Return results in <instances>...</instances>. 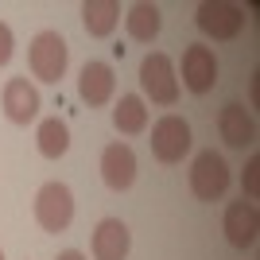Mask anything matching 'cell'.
Masks as SVG:
<instances>
[{"label": "cell", "mask_w": 260, "mask_h": 260, "mask_svg": "<svg viewBox=\"0 0 260 260\" xmlns=\"http://www.w3.org/2000/svg\"><path fill=\"white\" fill-rule=\"evenodd\" d=\"M66 66H70V47L58 31H39L27 43V70H31L39 82L47 86H58L66 78Z\"/></svg>", "instance_id": "cell-1"}, {"label": "cell", "mask_w": 260, "mask_h": 260, "mask_svg": "<svg viewBox=\"0 0 260 260\" xmlns=\"http://www.w3.org/2000/svg\"><path fill=\"white\" fill-rule=\"evenodd\" d=\"M190 194L198 198V202H221L229 190V183H233V171H229V163L221 152H214V148H206V152H198L194 163H190Z\"/></svg>", "instance_id": "cell-2"}, {"label": "cell", "mask_w": 260, "mask_h": 260, "mask_svg": "<svg viewBox=\"0 0 260 260\" xmlns=\"http://www.w3.org/2000/svg\"><path fill=\"white\" fill-rule=\"evenodd\" d=\"M140 89L152 105H175L179 101V70L175 58L163 51H148L140 58Z\"/></svg>", "instance_id": "cell-3"}, {"label": "cell", "mask_w": 260, "mask_h": 260, "mask_svg": "<svg viewBox=\"0 0 260 260\" xmlns=\"http://www.w3.org/2000/svg\"><path fill=\"white\" fill-rule=\"evenodd\" d=\"M194 23L214 43H233L245 31V8H237L233 0H202L194 12Z\"/></svg>", "instance_id": "cell-4"}, {"label": "cell", "mask_w": 260, "mask_h": 260, "mask_svg": "<svg viewBox=\"0 0 260 260\" xmlns=\"http://www.w3.org/2000/svg\"><path fill=\"white\" fill-rule=\"evenodd\" d=\"M35 221L43 233H66L74 225V190L66 183H43L35 194Z\"/></svg>", "instance_id": "cell-5"}, {"label": "cell", "mask_w": 260, "mask_h": 260, "mask_svg": "<svg viewBox=\"0 0 260 260\" xmlns=\"http://www.w3.org/2000/svg\"><path fill=\"white\" fill-rule=\"evenodd\" d=\"M152 155L159 163H183V155L190 152L194 144V132H190V120L179 117V113H167L152 124Z\"/></svg>", "instance_id": "cell-6"}, {"label": "cell", "mask_w": 260, "mask_h": 260, "mask_svg": "<svg viewBox=\"0 0 260 260\" xmlns=\"http://www.w3.org/2000/svg\"><path fill=\"white\" fill-rule=\"evenodd\" d=\"M217 74H221V66H217V54L214 47L206 43H190L183 51V86L198 98H206L210 89L217 86Z\"/></svg>", "instance_id": "cell-7"}, {"label": "cell", "mask_w": 260, "mask_h": 260, "mask_svg": "<svg viewBox=\"0 0 260 260\" xmlns=\"http://www.w3.org/2000/svg\"><path fill=\"white\" fill-rule=\"evenodd\" d=\"M221 233H225V241L233 245V249H252L256 237H260V210H256V202H245V198L229 202L225 217H221Z\"/></svg>", "instance_id": "cell-8"}, {"label": "cell", "mask_w": 260, "mask_h": 260, "mask_svg": "<svg viewBox=\"0 0 260 260\" xmlns=\"http://www.w3.org/2000/svg\"><path fill=\"white\" fill-rule=\"evenodd\" d=\"M0 109H4V117H8L12 124H31V120L39 117L43 101H39V89H35L27 78H8L4 89H0Z\"/></svg>", "instance_id": "cell-9"}, {"label": "cell", "mask_w": 260, "mask_h": 260, "mask_svg": "<svg viewBox=\"0 0 260 260\" xmlns=\"http://www.w3.org/2000/svg\"><path fill=\"white\" fill-rule=\"evenodd\" d=\"M117 93V74H113V66L101 62V58H89L82 70H78V98L86 101L89 109H101L113 101Z\"/></svg>", "instance_id": "cell-10"}, {"label": "cell", "mask_w": 260, "mask_h": 260, "mask_svg": "<svg viewBox=\"0 0 260 260\" xmlns=\"http://www.w3.org/2000/svg\"><path fill=\"white\" fill-rule=\"evenodd\" d=\"M136 171H140V163H136V152H132L128 144L113 140L101 152V179H105L109 190H128L132 183H136Z\"/></svg>", "instance_id": "cell-11"}, {"label": "cell", "mask_w": 260, "mask_h": 260, "mask_svg": "<svg viewBox=\"0 0 260 260\" xmlns=\"http://www.w3.org/2000/svg\"><path fill=\"white\" fill-rule=\"evenodd\" d=\"M128 249H132V233L120 217H101L93 237H89V252L93 260H128Z\"/></svg>", "instance_id": "cell-12"}, {"label": "cell", "mask_w": 260, "mask_h": 260, "mask_svg": "<svg viewBox=\"0 0 260 260\" xmlns=\"http://www.w3.org/2000/svg\"><path fill=\"white\" fill-rule=\"evenodd\" d=\"M217 132H221V140L229 144V148H252L256 144V120H252V113L241 101H229V105H221V113H217Z\"/></svg>", "instance_id": "cell-13"}, {"label": "cell", "mask_w": 260, "mask_h": 260, "mask_svg": "<svg viewBox=\"0 0 260 260\" xmlns=\"http://www.w3.org/2000/svg\"><path fill=\"white\" fill-rule=\"evenodd\" d=\"M113 128L120 136H140L148 132V105L140 93H120V101L113 105Z\"/></svg>", "instance_id": "cell-14"}, {"label": "cell", "mask_w": 260, "mask_h": 260, "mask_svg": "<svg viewBox=\"0 0 260 260\" xmlns=\"http://www.w3.org/2000/svg\"><path fill=\"white\" fill-rule=\"evenodd\" d=\"M124 27H128V35L136 43H155V35H159V27H163L159 4H148V0L132 4V8L124 12Z\"/></svg>", "instance_id": "cell-15"}, {"label": "cell", "mask_w": 260, "mask_h": 260, "mask_svg": "<svg viewBox=\"0 0 260 260\" xmlns=\"http://www.w3.org/2000/svg\"><path fill=\"white\" fill-rule=\"evenodd\" d=\"M82 23L93 39H109L120 23V4L117 0H86L82 4Z\"/></svg>", "instance_id": "cell-16"}, {"label": "cell", "mask_w": 260, "mask_h": 260, "mask_svg": "<svg viewBox=\"0 0 260 260\" xmlns=\"http://www.w3.org/2000/svg\"><path fill=\"white\" fill-rule=\"evenodd\" d=\"M35 148L43 159H62L70 152V128H66V120L58 117H47L39 120V128H35Z\"/></svg>", "instance_id": "cell-17"}, {"label": "cell", "mask_w": 260, "mask_h": 260, "mask_svg": "<svg viewBox=\"0 0 260 260\" xmlns=\"http://www.w3.org/2000/svg\"><path fill=\"white\" fill-rule=\"evenodd\" d=\"M241 186H245L249 202H256V198H260V155H252V159L245 163V171H241Z\"/></svg>", "instance_id": "cell-18"}, {"label": "cell", "mask_w": 260, "mask_h": 260, "mask_svg": "<svg viewBox=\"0 0 260 260\" xmlns=\"http://www.w3.org/2000/svg\"><path fill=\"white\" fill-rule=\"evenodd\" d=\"M12 54H16V35H12V27L4 20H0V66L12 62Z\"/></svg>", "instance_id": "cell-19"}, {"label": "cell", "mask_w": 260, "mask_h": 260, "mask_svg": "<svg viewBox=\"0 0 260 260\" xmlns=\"http://www.w3.org/2000/svg\"><path fill=\"white\" fill-rule=\"evenodd\" d=\"M58 260H89L86 252H78V249H66V252H58Z\"/></svg>", "instance_id": "cell-20"}, {"label": "cell", "mask_w": 260, "mask_h": 260, "mask_svg": "<svg viewBox=\"0 0 260 260\" xmlns=\"http://www.w3.org/2000/svg\"><path fill=\"white\" fill-rule=\"evenodd\" d=\"M0 260H4V252H0Z\"/></svg>", "instance_id": "cell-21"}]
</instances>
